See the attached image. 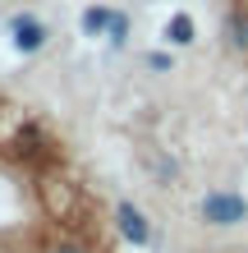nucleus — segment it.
<instances>
[{"instance_id": "obj_1", "label": "nucleus", "mask_w": 248, "mask_h": 253, "mask_svg": "<svg viewBox=\"0 0 248 253\" xmlns=\"http://www.w3.org/2000/svg\"><path fill=\"white\" fill-rule=\"evenodd\" d=\"M198 216H202V226H216V230L244 226L248 221V198L235 193V189H212L207 198L198 203Z\"/></svg>"}, {"instance_id": "obj_2", "label": "nucleus", "mask_w": 248, "mask_h": 253, "mask_svg": "<svg viewBox=\"0 0 248 253\" xmlns=\"http://www.w3.org/2000/svg\"><path fill=\"white\" fill-rule=\"evenodd\" d=\"M115 230H120V240L134 244V249H147L152 244V221H147V212H142L138 203H129V198L115 203Z\"/></svg>"}, {"instance_id": "obj_3", "label": "nucleus", "mask_w": 248, "mask_h": 253, "mask_svg": "<svg viewBox=\"0 0 248 253\" xmlns=\"http://www.w3.org/2000/svg\"><path fill=\"white\" fill-rule=\"evenodd\" d=\"M9 42H14L19 55H37V51H46L51 28L41 19H33V14H14V19H9Z\"/></svg>"}, {"instance_id": "obj_4", "label": "nucleus", "mask_w": 248, "mask_h": 253, "mask_svg": "<svg viewBox=\"0 0 248 253\" xmlns=\"http://www.w3.org/2000/svg\"><path fill=\"white\" fill-rule=\"evenodd\" d=\"M221 42L230 51L248 55V5H230L225 19H221Z\"/></svg>"}, {"instance_id": "obj_5", "label": "nucleus", "mask_w": 248, "mask_h": 253, "mask_svg": "<svg viewBox=\"0 0 248 253\" xmlns=\"http://www.w3.org/2000/svg\"><path fill=\"white\" fill-rule=\"evenodd\" d=\"M161 37H166V46H175V51L193 46V42H198V23H193V14H188V9H175L170 19H166V28H161Z\"/></svg>"}, {"instance_id": "obj_6", "label": "nucleus", "mask_w": 248, "mask_h": 253, "mask_svg": "<svg viewBox=\"0 0 248 253\" xmlns=\"http://www.w3.org/2000/svg\"><path fill=\"white\" fill-rule=\"evenodd\" d=\"M110 19H115V5H87L83 19H78V28H83V37H106Z\"/></svg>"}, {"instance_id": "obj_7", "label": "nucleus", "mask_w": 248, "mask_h": 253, "mask_svg": "<svg viewBox=\"0 0 248 253\" xmlns=\"http://www.w3.org/2000/svg\"><path fill=\"white\" fill-rule=\"evenodd\" d=\"M129 28H134V23H129V14H124V9H115V19H110V28H106V42H110L115 51L129 46Z\"/></svg>"}, {"instance_id": "obj_8", "label": "nucleus", "mask_w": 248, "mask_h": 253, "mask_svg": "<svg viewBox=\"0 0 248 253\" xmlns=\"http://www.w3.org/2000/svg\"><path fill=\"white\" fill-rule=\"evenodd\" d=\"M147 69H156V74H170V69H175V60H170L166 51H147Z\"/></svg>"}, {"instance_id": "obj_9", "label": "nucleus", "mask_w": 248, "mask_h": 253, "mask_svg": "<svg viewBox=\"0 0 248 253\" xmlns=\"http://www.w3.org/2000/svg\"><path fill=\"white\" fill-rule=\"evenodd\" d=\"M51 253H92V249H87V244H78V240H65V244H55Z\"/></svg>"}]
</instances>
